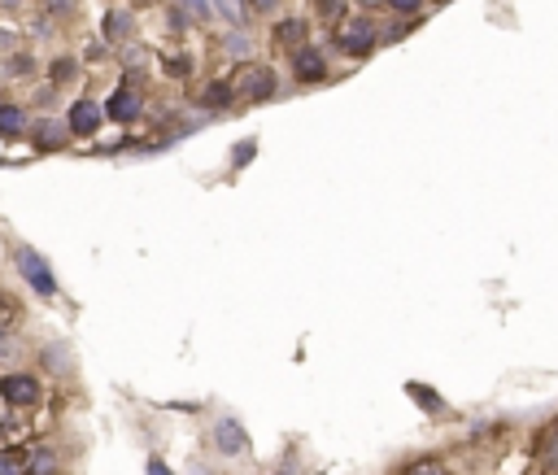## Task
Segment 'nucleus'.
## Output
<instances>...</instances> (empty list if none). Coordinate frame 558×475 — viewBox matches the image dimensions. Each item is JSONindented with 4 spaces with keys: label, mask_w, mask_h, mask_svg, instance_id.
<instances>
[{
    "label": "nucleus",
    "mask_w": 558,
    "mask_h": 475,
    "mask_svg": "<svg viewBox=\"0 0 558 475\" xmlns=\"http://www.w3.org/2000/svg\"><path fill=\"white\" fill-rule=\"evenodd\" d=\"M5 75H9V79H31V75H36V57H31V53H9Z\"/></svg>",
    "instance_id": "dca6fc26"
},
{
    "label": "nucleus",
    "mask_w": 558,
    "mask_h": 475,
    "mask_svg": "<svg viewBox=\"0 0 558 475\" xmlns=\"http://www.w3.org/2000/svg\"><path fill=\"white\" fill-rule=\"evenodd\" d=\"M0 397L18 410H31V406H40V379L31 371H5L0 376Z\"/></svg>",
    "instance_id": "7ed1b4c3"
},
{
    "label": "nucleus",
    "mask_w": 558,
    "mask_h": 475,
    "mask_svg": "<svg viewBox=\"0 0 558 475\" xmlns=\"http://www.w3.org/2000/svg\"><path fill=\"white\" fill-rule=\"evenodd\" d=\"M18 136H26V109L5 100L0 105V139H18Z\"/></svg>",
    "instance_id": "1a4fd4ad"
},
{
    "label": "nucleus",
    "mask_w": 558,
    "mask_h": 475,
    "mask_svg": "<svg viewBox=\"0 0 558 475\" xmlns=\"http://www.w3.org/2000/svg\"><path fill=\"white\" fill-rule=\"evenodd\" d=\"M253 153H258V139H244V144H236V153H232V166H249V161H253Z\"/></svg>",
    "instance_id": "aec40b11"
},
{
    "label": "nucleus",
    "mask_w": 558,
    "mask_h": 475,
    "mask_svg": "<svg viewBox=\"0 0 558 475\" xmlns=\"http://www.w3.org/2000/svg\"><path fill=\"white\" fill-rule=\"evenodd\" d=\"M244 5H249L253 14H271V9H275V0H244Z\"/></svg>",
    "instance_id": "b1692460"
},
{
    "label": "nucleus",
    "mask_w": 558,
    "mask_h": 475,
    "mask_svg": "<svg viewBox=\"0 0 558 475\" xmlns=\"http://www.w3.org/2000/svg\"><path fill=\"white\" fill-rule=\"evenodd\" d=\"M149 475H170V467L161 458H149Z\"/></svg>",
    "instance_id": "a878e982"
},
{
    "label": "nucleus",
    "mask_w": 558,
    "mask_h": 475,
    "mask_svg": "<svg viewBox=\"0 0 558 475\" xmlns=\"http://www.w3.org/2000/svg\"><path fill=\"white\" fill-rule=\"evenodd\" d=\"M336 44L349 57H367V53L376 48V26H371V22H345L336 31Z\"/></svg>",
    "instance_id": "0eeeda50"
},
{
    "label": "nucleus",
    "mask_w": 558,
    "mask_h": 475,
    "mask_svg": "<svg viewBox=\"0 0 558 475\" xmlns=\"http://www.w3.org/2000/svg\"><path fill=\"white\" fill-rule=\"evenodd\" d=\"M232 88V100H244V105H258V100L275 97V70L262 66V61H240L236 75L227 79Z\"/></svg>",
    "instance_id": "f257e3e1"
},
{
    "label": "nucleus",
    "mask_w": 558,
    "mask_h": 475,
    "mask_svg": "<svg viewBox=\"0 0 558 475\" xmlns=\"http://www.w3.org/2000/svg\"><path fill=\"white\" fill-rule=\"evenodd\" d=\"M66 122H70V136H97L100 122H105V105L92 97H83L70 105V119Z\"/></svg>",
    "instance_id": "39448f33"
},
{
    "label": "nucleus",
    "mask_w": 558,
    "mask_h": 475,
    "mask_svg": "<svg viewBox=\"0 0 558 475\" xmlns=\"http://www.w3.org/2000/svg\"><path fill=\"white\" fill-rule=\"evenodd\" d=\"M14 266H18V275L26 288H36L40 297H57V275H53V266H48L31 244H18V249H14Z\"/></svg>",
    "instance_id": "f03ea898"
},
{
    "label": "nucleus",
    "mask_w": 558,
    "mask_h": 475,
    "mask_svg": "<svg viewBox=\"0 0 558 475\" xmlns=\"http://www.w3.org/2000/svg\"><path fill=\"white\" fill-rule=\"evenodd\" d=\"M183 9H192L197 18H210V0H180Z\"/></svg>",
    "instance_id": "4be33fe9"
},
{
    "label": "nucleus",
    "mask_w": 558,
    "mask_h": 475,
    "mask_svg": "<svg viewBox=\"0 0 558 475\" xmlns=\"http://www.w3.org/2000/svg\"><path fill=\"white\" fill-rule=\"evenodd\" d=\"M9 48H18V36H9V31L0 26V53H9Z\"/></svg>",
    "instance_id": "393cba45"
},
{
    "label": "nucleus",
    "mask_w": 558,
    "mask_h": 475,
    "mask_svg": "<svg viewBox=\"0 0 558 475\" xmlns=\"http://www.w3.org/2000/svg\"><path fill=\"white\" fill-rule=\"evenodd\" d=\"M0 475H22V471L14 467V462H9V458H5V462H0Z\"/></svg>",
    "instance_id": "bb28decb"
},
{
    "label": "nucleus",
    "mask_w": 558,
    "mask_h": 475,
    "mask_svg": "<svg viewBox=\"0 0 558 475\" xmlns=\"http://www.w3.org/2000/svg\"><path fill=\"white\" fill-rule=\"evenodd\" d=\"M362 5H379V0H362ZM384 5H388V0H384Z\"/></svg>",
    "instance_id": "cd10ccee"
},
{
    "label": "nucleus",
    "mask_w": 558,
    "mask_h": 475,
    "mask_svg": "<svg viewBox=\"0 0 558 475\" xmlns=\"http://www.w3.org/2000/svg\"><path fill=\"white\" fill-rule=\"evenodd\" d=\"M140 114H144V100H140V92L131 88V83H119V88L109 92V100H105V119H114L119 127H131Z\"/></svg>",
    "instance_id": "20e7f679"
},
{
    "label": "nucleus",
    "mask_w": 558,
    "mask_h": 475,
    "mask_svg": "<svg viewBox=\"0 0 558 475\" xmlns=\"http://www.w3.org/2000/svg\"><path fill=\"white\" fill-rule=\"evenodd\" d=\"M53 471H57V454H53L48 445H36L31 458H26V471L22 475H53Z\"/></svg>",
    "instance_id": "9b49d317"
},
{
    "label": "nucleus",
    "mask_w": 558,
    "mask_h": 475,
    "mask_svg": "<svg viewBox=\"0 0 558 475\" xmlns=\"http://www.w3.org/2000/svg\"><path fill=\"white\" fill-rule=\"evenodd\" d=\"M293 75H297V83H323L327 79V61H323L319 48H301V53H293Z\"/></svg>",
    "instance_id": "6e6552de"
},
{
    "label": "nucleus",
    "mask_w": 558,
    "mask_h": 475,
    "mask_svg": "<svg viewBox=\"0 0 558 475\" xmlns=\"http://www.w3.org/2000/svg\"><path fill=\"white\" fill-rule=\"evenodd\" d=\"M227 100H232V88H227V79H222V83H210V88H205L201 105H205V109H222Z\"/></svg>",
    "instance_id": "a211bd4d"
},
{
    "label": "nucleus",
    "mask_w": 558,
    "mask_h": 475,
    "mask_svg": "<svg viewBox=\"0 0 558 475\" xmlns=\"http://www.w3.org/2000/svg\"><path fill=\"white\" fill-rule=\"evenodd\" d=\"M388 5H393L398 14H418V9H423V0H388Z\"/></svg>",
    "instance_id": "5701e85b"
},
{
    "label": "nucleus",
    "mask_w": 558,
    "mask_h": 475,
    "mask_svg": "<svg viewBox=\"0 0 558 475\" xmlns=\"http://www.w3.org/2000/svg\"><path fill=\"white\" fill-rule=\"evenodd\" d=\"M406 393L415 397V401L423 406V410H428V415H445V397H440V393L423 388V384H406Z\"/></svg>",
    "instance_id": "4468645a"
},
{
    "label": "nucleus",
    "mask_w": 558,
    "mask_h": 475,
    "mask_svg": "<svg viewBox=\"0 0 558 475\" xmlns=\"http://www.w3.org/2000/svg\"><path fill=\"white\" fill-rule=\"evenodd\" d=\"M275 40L288 48V53H301L305 48V22L297 18H288V22H279V31H275Z\"/></svg>",
    "instance_id": "9d476101"
},
{
    "label": "nucleus",
    "mask_w": 558,
    "mask_h": 475,
    "mask_svg": "<svg viewBox=\"0 0 558 475\" xmlns=\"http://www.w3.org/2000/svg\"><path fill=\"white\" fill-rule=\"evenodd\" d=\"M36 144H40V149H61V144H66V136H70V122H40V127H36Z\"/></svg>",
    "instance_id": "ddd939ff"
},
{
    "label": "nucleus",
    "mask_w": 558,
    "mask_h": 475,
    "mask_svg": "<svg viewBox=\"0 0 558 475\" xmlns=\"http://www.w3.org/2000/svg\"><path fill=\"white\" fill-rule=\"evenodd\" d=\"M401 475H445V467H440V462H432V458H418V462H410Z\"/></svg>",
    "instance_id": "6ab92c4d"
},
{
    "label": "nucleus",
    "mask_w": 558,
    "mask_h": 475,
    "mask_svg": "<svg viewBox=\"0 0 558 475\" xmlns=\"http://www.w3.org/2000/svg\"><path fill=\"white\" fill-rule=\"evenodd\" d=\"M44 367L48 371H57V376H70V367H75V357L66 345H53V349H44Z\"/></svg>",
    "instance_id": "2eb2a0df"
},
{
    "label": "nucleus",
    "mask_w": 558,
    "mask_h": 475,
    "mask_svg": "<svg viewBox=\"0 0 558 475\" xmlns=\"http://www.w3.org/2000/svg\"><path fill=\"white\" fill-rule=\"evenodd\" d=\"M75 75H79V61H75V57H57L53 66H48V79H53V88H57V83H70Z\"/></svg>",
    "instance_id": "f3484780"
},
{
    "label": "nucleus",
    "mask_w": 558,
    "mask_h": 475,
    "mask_svg": "<svg viewBox=\"0 0 558 475\" xmlns=\"http://www.w3.org/2000/svg\"><path fill=\"white\" fill-rule=\"evenodd\" d=\"M131 14H122V9H114L109 18H105V40L109 44H122V40H131Z\"/></svg>",
    "instance_id": "f8f14e48"
},
{
    "label": "nucleus",
    "mask_w": 558,
    "mask_h": 475,
    "mask_svg": "<svg viewBox=\"0 0 558 475\" xmlns=\"http://www.w3.org/2000/svg\"><path fill=\"white\" fill-rule=\"evenodd\" d=\"M545 467H554V471H558V432L545 440Z\"/></svg>",
    "instance_id": "412c9836"
},
{
    "label": "nucleus",
    "mask_w": 558,
    "mask_h": 475,
    "mask_svg": "<svg viewBox=\"0 0 558 475\" xmlns=\"http://www.w3.org/2000/svg\"><path fill=\"white\" fill-rule=\"evenodd\" d=\"M214 445H219V454H227V458H244L249 454V432L240 428V418H219L214 423Z\"/></svg>",
    "instance_id": "423d86ee"
}]
</instances>
